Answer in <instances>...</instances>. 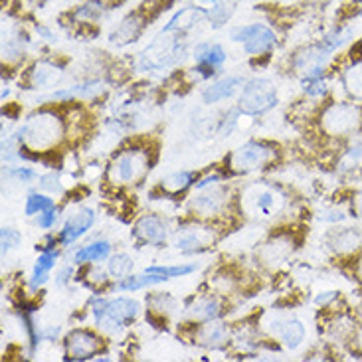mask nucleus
Segmentation results:
<instances>
[{
	"mask_svg": "<svg viewBox=\"0 0 362 362\" xmlns=\"http://www.w3.org/2000/svg\"><path fill=\"white\" fill-rule=\"evenodd\" d=\"M66 131H68V125L59 113L42 109V111L28 115V119L22 123L16 141L20 143V148H24V151L49 153L64 143Z\"/></svg>",
	"mask_w": 362,
	"mask_h": 362,
	"instance_id": "f257e3e1",
	"label": "nucleus"
},
{
	"mask_svg": "<svg viewBox=\"0 0 362 362\" xmlns=\"http://www.w3.org/2000/svg\"><path fill=\"white\" fill-rule=\"evenodd\" d=\"M351 40H353V30L349 26H339V28L331 30L315 44L297 49L291 59V68L301 76V79L321 78L329 62L333 59L334 52L346 46Z\"/></svg>",
	"mask_w": 362,
	"mask_h": 362,
	"instance_id": "f03ea898",
	"label": "nucleus"
},
{
	"mask_svg": "<svg viewBox=\"0 0 362 362\" xmlns=\"http://www.w3.org/2000/svg\"><path fill=\"white\" fill-rule=\"evenodd\" d=\"M188 54L186 34L160 30L147 48L141 52L139 68L143 71H163L180 64Z\"/></svg>",
	"mask_w": 362,
	"mask_h": 362,
	"instance_id": "7ed1b4c3",
	"label": "nucleus"
},
{
	"mask_svg": "<svg viewBox=\"0 0 362 362\" xmlns=\"http://www.w3.org/2000/svg\"><path fill=\"white\" fill-rule=\"evenodd\" d=\"M153 168V151L143 145L119 151L107 167V178L115 186H139Z\"/></svg>",
	"mask_w": 362,
	"mask_h": 362,
	"instance_id": "20e7f679",
	"label": "nucleus"
},
{
	"mask_svg": "<svg viewBox=\"0 0 362 362\" xmlns=\"http://www.w3.org/2000/svg\"><path fill=\"white\" fill-rule=\"evenodd\" d=\"M325 137L349 139L362 133V103L358 101H333L327 103L317 117Z\"/></svg>",
	"mask_w": 362,
	"mask_h": 362,
	"instance_id": "39448f33",
	"label": "nucleus"
},
{
	"mask_svg": "<svg viewBox=\"0 0 362 362\" xmlns=\"http://www.w3.org/2000/svg\"><path fill=\"white\" fill-rule=\"evenodd\" d=\"M141 313V305L129 297H99L91 303V315L98 329L105 333H119L125 327L135 323Z\"/></svg>",
	"mask_w": 362,
	"mask_h": 362,
	"instance_id": "423d86ee",
	"label": "nucleus"
},
{
	"mask_svg": "<svg viewBox=\"0 0 362 362\" xmlns=\"http://www.w3.org/2000/svg\"><path fill=\"white\" fill-rule=\"evenodd\" d=\"M277 157H279V148L274 143L247 141L228 155L226 167L234 175H254L272 167Z\"/></svg>",
	"mask_w": 362,
	"mask_h": 362,
	"instance_id": "0eeeda50",
	"label": "nucleus"
},
{
	"mask_svg": "<svg viewBox=\"0 0 362 362\" xmlns=\"http://www.w3.org/2000/svg\"><path fill=\"white\" fill-rule=\"evenodd\" d=\"M287 206V196L281 188L267 182L250 185L242 192V210L255 218H274Z\"/></svg>",
	"mask_w": 362,
	"mask_h": 362,
	"instance_id": "6e6552de",
	"label": "nucleus"
},
{
	"mask_svg": "<svg viewBox=\"0 0 362 362\" xmlns=\"http://www.w3.org/2000/svg\"><path fill=\"white\" fill-rule=\"evenodd\" d=\"M232 202L230 188L220 180L214 185H208L204 188H198L194 194L188 198V212L196 216L198 220H214L220 216L228 214Z\"/></svg>",
	"mask_w": 362,
	"mask_h": 362,
	"instance_id": "1a4fd4ad",
	"label": "nucleus"
},
{
	"mask_svg": "<svg viewBox=\"0 0 362 362\" xmlns=\"http://www.w3.org/2000/svg\"><path fill=\"white\" fill-rule=\"evenodd\" d=\"M275 105H277V88L272 79L254 78L245 81L244 88L240 89L238 111L244 115H250V117L264 115Z\"/></svg>",
	"mask_w": 362,
	"mask_h": 362,
	"instance_id": "9d476101",
	"label": "nucleus"
},
{
	"mask_svg": "<svg viewBox=\"0 0 362 362\" xmlns=\"http://www.w3.org/2000/svg\"><path fill=\"white\" fill-rule=\"evenodd\" d=\"M230 40L234 44H240L247 56L252 58H262L272 54L277 46V36L267 24L262 22H252L244 26H235L230 30Z\"/></svg>",
	"mask_w": 362,
	"mask_h": 362,
	"instance_id": "9b49d317",
	"label": "nucleus"
},
{
	"mask_svg": "<svg viewBox=\"0 0 362 362\" xmlns=\"http://www.w3.org/2000/svg\"><path fill=\"white\" fill-rule=\"evenodd\" d=\"M216 240H218L216 228H212L206 220H198V218H196V222H186V224L178 226L177 232L173 234V245L180 254L206 252L216 244Z\"/></svg>",
	"mask_w": 362,
	"mask_h": 362,
	"instance_id": "f8f14e48",
	"label": "nucleus"
},
{
	"mask_svg": "<svg viewBox=\"0 0 362 362\" xmlns=\"http://www.w3.org/2000/svg\"><path fill=\"white\" fill-rule=\"evenodd\" d=\"M295 244L297 242H295L291 232H274L264 244H259V247L255 250V259L262 267L275 272L291 259Z\"/></svg>",
	"mask_w": 362,
	"mask_h": 362,
	"instance_id": "ddd939ff",
	"label": "nucleus"
},
{
	"mask_svg": "<svg viewBox=\"0 0 362 362\" xmlns=\"http://www.w3.org/2000/svg\"><path fill=\"white\" fill-rule=\"evenodd\" d=\"M105 349L103 337L89 329H74L64 339V354L68 361H89Z\"/></svg>",
	"mask_w": 362,
	"mask_h": 362,
	"instance_id": "4468645a",
	"label": "nucleus"
},
{
	"mask_svg": "<svg viewBox=\"0 0 362 362\" xmlns=\"http://www.w3.org/2000/svg\"><path fill=\"white\" fill-rule=\"evenodd\" d=\"M265 329L289 351L299 349L307 334L305 325L295 315H269V319L265 321Z\"/></svg>",
	"mask_w": 362,
	"mask_h": 362,
	"instance_id": "2eb2a0df",
	"label": "nucleus"
},
{
	"mask_svg": "<svg viewBox=\"0 0 362 362\" xmlns=\"http://www.w3.org/2000/svg\"><path fill=\"white\" fill-rule=\"evenodd\" d=\"M133 238L139 244L153 245V247H163L170 238V226L157 214H145L139 218L133 226Z\"/></svg>",
	"mask_w": 362,
	"mask_h": 362,
	"instance_id": "dca6fc26",
	"label": "nucleus"
},
{
	"mask_svg": "<svg viewBox=\"0 0 362 362\" xmlns=\"http://www.w3.org/2000/svg\"><path fill=\"white\" fill-rule=\"evenodd\" d=\"M148 20L151 18H148L145 10H131L129 14H125L123 18L119 20L117 26L111 30L109 42L113 46H117V48H123V46H129V44L137 42L143 36L145 28H147Z\"/></svg>",
	"mask_w": 362,
	"mask_h": 362,
	"instance_id": "f3484780",
	"label": "nucleus"
},
{
	"mask_svg": "<svg viewBox=\"0 0 362 362\" xmlns=\"http://www.w3.org/2000/svg\"><path fill=\"white\" fill-rule=\"evenodd\" d=\"M62 78H64V68L59 64L52 59H38L26 69L22 83L24 89L40 91V89L56 88Z\"/></svg>",
	"mask_w": 362,
	"mask_h": 362,
	"instance_id": "a211bd4d",
	"label": "nucleus"
},
{
	"mask_svg": "<svg viewBox=\"0 0 362 362\" xmlns=\"http://www.w3.org/2000/svg\"><path fill=\"white\" fill-rule=\"evenodd\" d=\"M95 224V212L91 208H79L78 212L68 216V220L64 222L59 230V244L71 245L78 242L81 235H86L91 230V226Z\"/></svg>",
	"mask_w": 362,
	"mask_h": 362,
	"instance_id": "6ab92c4d",
	"label": "nucleus"
},
{
	"mask_svg": "<svg viewBox=\"0 0 362 362\" xmlns=\"http://www.w3.org/2000/svg\"><path fill=\"white\" fill-rule=\"evenodd\" d=\"M327 245L337 255H353L362 250V232L358 228H333L327 234Z\"/></svg>",
	"mask_w": 362,
	"mask_h": 362,
	"instance_id": "aec40b11",
	"label": "nucleus"
},
{
	"mask_svg": "<svg viewBox=\"0 0 362 362\" xmlns=\"http://www.w3.org/2000/svg\"><path fill=\"white\" fill-rule=\"evenodd\" d=\"M188 319L196 323H206V321H216L224 315V301L218 293H208L194 299L186 309Z\"/></svg>",
	"mask_w": 362,
	"mask_h": 362,
	"instance_id": "412c9836",
	"label": "nucleus"
},
{
	"mask_svg": "<svg viewBox=\"0 0 362 362\" xmlns=\"http://www.w3.org/2000/svg\"><path fill=\"white\" fill-rule=\"evenodd\" d=\"M194 343L204 346V349H220L230 341V329L222 321H206V323H196Z\"/></svg>",
	"mask_w": 362,
	"mask_h": 362,
	"instance_id": "4be33fe9",
	"label": "nucleus"
},
{
	"mask_svg": "<svg viewBox=\"0 0 362 362\" xmlns=\"http://www.w3.org/2000/svg\"><path fill=\"white\" fill-rule=\"evenodd\" d=\"M206 20H208V12L192 4V6L177 10L170 16L167 24L163 26V30H167V32H178V34H188V32H192L196 26H200Z\"/></svg>",
	"mask_w": 362,
	"mask_h": 362,
	"instance_id": "5701e85b",
	"label": "nucleus"
},
{
	"mask_svg": "<svg viewBox=\"0 0 362 362\" xmlns=\"http://www.w3.org/2000/svg\"><path fill=\"white\" fill-rule=\"evenodd\" d=\"M242 88H244V79L238 78V76H224V78L214 79L208 88H204L202 101L212 105V103H218V101L234 98Z\"/></svg>",
	"mask_w": 362,
	"mask_h": 362,
	"instance_id": "b1692460",
	"label": "nucleus"
},
{
	"mask_svg": "<svg viewBox=\"0 0 362 362\" xmlns=\"http://www.w3.org/2000/svg\"><path fill=\"white\" fill-rule=\"evenodd\" d=\"M28 46V36L14 24H6L4 20V26H2V56L4 62H14L20 59L26 52Z\"/></svg>",
	"mask_w": 362,
	"mask_h": 362,
	"instance_id": "393cba45",
	"label": "nucleus"
},
{
	"mask_svg": "<svg viewBox=\"0 0 362 362\" xmlns=\"http://www.w3.org/2000/svg\"><path fill=\"white\" fill-rule=\"evenodd\" d=\"M192 58H194L196 66H202V68L210 69V71L216 74V69H220L224 66V62L228 59V54L216 42H200L192 49Z\"/></svg>",
	"mask_w": 362,
	"mask_h": 362,
	"instance_id": "a878e982",
	"label": "nucleus"
},
{
	"mask_svg": "<svg viewBox=\"0 0 362 362\" xmlns=\"http://www.w3.org/2000/svg\"><path fill=\"white\" fill-rule=\"evenodd\" d=\"M341 86L353 101L362 103V56L353 58L341 69Z\"/></svg>",
	"mask_w": 362,
	"mask_h": 362,
	"instance_id": "bb28decb",
	"label": "nucleus"
},
{
	"mask_svg": "<svg viewBox=\"0 0 362 362\" xmlns=\"http://www.w3.org/2000/svg\"><path fill=\"white\" fill-rule=\"evenodd\" d=\"M56 259H58V252L56 250H44L36 257V264H34L32 274H30V289L32 291H36V289L48 284L52 269L56 267Z\"/></svg>",
	"mask_w": 362,
	"mask_h": 362,
	"instance_id": "cd10ccee",
	"label": "nucleus"
},
{
	"mask_svg": "<svg viewBox=\"0 0 362 362\" xmlns=\"http://www.w3.org/2000/svg\"><path fill=\"white\" fill-rule=\"evenodd\" d=\"M111 257V242L109 240H95L88 245H81L74 254V262L78 265L99 264Z\"/></svg>",
	"mask_w": 362,
	"mask_h": 362,
	"instance_id": "c85d7f7f",
	"label": "nucleus"
},
{
	"mask_svg": "<svg viewBox=\"0 0 362 362\" xmlns=\"http://www.w3.org/2000/svg\"><path fill=\"white\" fill-rule=\"evenodd\" d=\"M362 168V141H354L344 148L343 155L337 163V173L339 175H353Z\"/></svg>",
	"mask_w": 362,
	"mask_h": 362,
	"instance_id": "c756f323",
	"label": "nucleus"
},
{
	"mask_svg": "<svg viewBox=\"0 0 362 362\" xmlns=\"http://www.w3.org/2000/svg\"><path fill=\"white\" fill-rule=\"evenodd\" d=\"M105 12H107V2L105 0H86L83 4H79L78 8L71 12V16L78 20L79 24L89 26V24L103 18Z\"/></svg>",
	"mask_w": 362,
	"mask_h": 362,
	"instance_id": "7c9ffc66",
	"label": "nucleus"
},
{
	"mask_svg": "<svg viewBox=\"0 0 362 362\" xmlns=\"http://www.w3.org/2000/svg\"><path fill=\"white\" fill-rule=\"evenodd\" d=\"M194 185V175L192 173H175V175H168L160 180V190L168 196H178L186 192L190 186Z\"/></svg>",
	"mask_w": 362,
	"mask_h": 362,
	"instance_id": "2f4dec72",
	"label": "nucleus"
},
{
	"mask_svg": "<svg viewBox=\"0 0 362 362\" xmlns=\"http://www.w3.org/2000/svg\"><path fill=\"white\" fill-rule=\"evenodd\" d=\"M133 267H135V262H133V257L125 252H119V254H113L109 257L107 262V272L109 275L113 277V279H125L129 275L133 274Z\"/></svg>",
	"mask_w": 362,
	"mask_h": 362,
	"instance_id": "473e14b6",
	"label": "nucleus"
},
{
	"mask_svg": "<svg viewBox=\"0 0 362 362\" xmlns=\"http://www.w3.org/2000/svg\"><path fill=\"white\" fill-rule=\"evenodd\" d=\"M151 313L160 315V317H170L178 309V301L168 293H153L147 299Z\"/></svg>",
	"mask_w": 362,
	"mask_h": 362,
	"instance_id": "72a5a7b5",
	"label": "nucleus"
},
{
	"mask_svg": "<svg viewBox=\"0 0 362 362\" xmlns=\"http://www.w3.org/2000/svg\"><path fill=\"white\" fill-rule=\"evenodd\" d=\"M49 208H56V200L48 194H40V192H30L26 198V206L24 212L26 216H40Z\"/></svg>",
	"mask_w": 362,
	"mask_h": 362,
	"instance_id": "f704fd0d",
	"label": "nucleus"
},
{
	"mask_svg": "<svg viewBox=\"0 0 362 362\" xmlns=\"http://www.w3.org/2000/svg\"><path fill=\"white\" fill-rule=\"evenodd\" d=\"M109 272H105L103 267H99L98 264H88L86 272H83V284L91 287V289H99L105 287L109 281Z\"/></svg>",
	"mask_w": 362,
	"mask_h": 362,
	"instance_id": "c9c22d12",
	"label": "nucleus"
},
{
	"mask_svg": "<svg viewBox=\"0 0 362 362\" xmlns=\"http://www.w3.org/2000/svg\"><path fill=\"white\" fill-rule=\"evenodd\" d=\"M147 272L165 275L167 279H175V277H185L196 272V265H151L147 267Z\"/></svg>",
	"mask_w": 362,
	"mask_h": 362,
	"instance_id": "e433bc0d",
	"label": "nucleus"
},
{
	"mask_svg": "<svg viewBox=\"0 0 362 362\" xmlns=\"http://www.w3.org/2000/svg\"><path fill=\"white\" fill-rule=\"evenodd\" d=\"M303 81V91L309 95V98L313 99H319V98H325L327 95V79L321 76V78H311V79H301Z\"/></svg>",
	"mask_w": 362,
	"mask_h": 362,
	"instance_id": "4c0bfd02",
	"label": "nucleus"
},
{
	"mask_svg": "<svg viewBox=\"0 0 362 362\" xmlns=\"http://www.w3.org/2000/svg\"><path fill=\"white\" fill-rule=\"evenodd\" d=\"M20 240H22V235H20L18 230H14L10 226H4L2 228V255L10 254L20 244Z\"/></svg>",
	"mask_w": 362,
	"mask_h": 362,
	"instance_id": "58836bf2",
	"label": "nucleus"
},
{
	"mask_svg": "<svg viewBox=\"0 0 362 362\" xmlns=\"http://www.w3.org/2000/svg\"><path fill=\"white\" fill-rule=\"evenodd\" d=\"M349 202H351V214L362 220V180H358L353 188V192L349 196Z\"/></svg>",
	"mask_w": 362,
	"mask_h": 362,
	"instance_id": "ea45409f",
	"label": "nucleus"
},
{
	"mask_svg": "<svg viewBox=\"0 0 362 362\" xmlns=\"http://www.w3.org/2000/svg\"><path fill=\"white\" fill-rule=\"evenodd\" d=\"M58 206H56V208H49V210H46V212H42V214L38 216L36 224H38L40 230H52V228L56 226V222H58Z\"/></svg>",
	"mask_w": 362,
	"mask_h": 362,
	"instance_id": "a19ab883",
	"label": "nucleus"
},
{
	"mask_svg": "<svg viewBox=\"0 0 362 362\" xmlns=\"http://www.w3.org/2000/svg\"><path fill=\"white\" fill-rule=\"evenodd\" d=\"M10 177H14L20 182H32L38 175H36V170H32L28 167H14L10 170Z\"/></svg>",
	"mask_w": 362,
	"mask_h": 362,
	"instance_id": "79ce46f5",
	"label": "nucleus"
},
{
	"mask_svg": "<svg viewBox=\"0 0 362 362\" xmlns=\"http://www.w3.org/2000/svg\"><path fill=\"white\" fill-rule=\"evenodd\" d=\"M40 186L44 190H52V192H59V177L58 175H48V177H42Z\"/></svg>",
	"mask_w": 362,
	"mask_h": 362,
	"instance_id": "37998d69",
	"label": "nucleus"
},
{
	"mask_svg": "<svg viewBox=\"0 0 362 362\" xmlns=\"http://www.w3.org/2000/svg\"><path fill=\"white\" fill-rule=\"evenodd\" d=\"M353 275L354 279L358 281V285L362 287V250L358 254H354V259H353Z\"/></svg>",
	"mask_w": 362,
	"mask_h": 362,
	"instance_id": "c03bdc74",
	"label": "nucleus"
},
{
	"mask_svg": "<svg viewBox=\"0 0 362 362\" xmlns=\"http://www.w3.org/2000/svg\"><path fill=\"white\" fill-rule=\"evenodd\" d=\"M218 2H220V0H192V4H194V6L206 10V12H210L212 8H216V6H218Z\"/></svg>",
	"mask_w": 362,
	"mask_h": 362,
	"instance_id": "a18cd8bd",
	"label": "nucleus"
},
{
	"mask_svg": "<svg viewBox=\"0 0 362 362\" xmlns=\"http://www.w3.org/2000/svg\"><path fill=\"white\" fill-rule=\"evenodd\" d=\"M351 344H353L354 353L361 354L362 356V325L358 327V329H356V333H354V339L351 341Z\"/></svg>",
	"mask_w": 362,
	"mask_h": 362,
	"instance_id": "49530a36",
	"label": "nucleus"
},
{
	"mask_svg": "<svg viewBox=\"0 0 362 362\" xmlns=\"http://www.w3.org/2000/svg\"><path fill=\"white\" fill-rule=\"evenodd\" d=\"M361 2H362V0H361ZM361 16H362V8H361Z\"/></svg>",
	"mask_w": 362,
	"mask_h": 362,
	"instance_id": "de8ad7c7",
	"label": "nucleus"
}]
</instances>
